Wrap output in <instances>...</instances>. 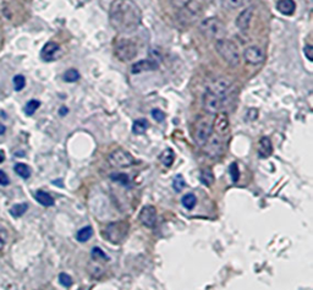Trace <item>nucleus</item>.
Segmentation results:
<instances>
[{"instance_id": "42", "label": "nucleus", "mask_w": 313, "mask_h": 290, "mask_svg": "<svg viewBox=\"0 0 313 290\" xmlns=\"http://www.w3.org/2000/svg\"><path fill=\"white\" fill-rule=\"evenodd\" d=\"M67 112H69V110H67V108H66V107H62V108H60V110H59V114H60V115H63V117H64V115L66 114Z\"/></svg>"}, {"instance_id": "37", "label": "nucleus", "mask_w": 313, "mask_h": 290, "mask_svg": "<svg viewBox=\"0 0 313 290\" xmlns=\"http://www.w3.org/2000/svg\"><path fill=\"white\" fill-rule=\"evenodd\" d=\"M59 282L63 287H65V288H70V287L72 286V278L66 273L59 274Z\"/></svg>"}, {"instance_id": "28", "label": "nucleus", "mask_w": 313, "mask_h": 290, "mask_svg": "<svg viewBox=\"0 0 313 290\" xmlns=\"http://www.w3.org/2000/svg\"><path fill=\"white\" fill-rule=\"evenodd\" d=\"M110 179L115 183H119L122 184L123 186H128L130 185V179H128L127 174H124V173H114L110 175Z\"/></svg>"}, {"instance_id": "16", "label": "nucleus", "mask_w": 313, "mask_h": 290, "mask_svg": "<svg viewBox=\"0 0 313 290\" xmlns=\"http://www.w3.org/2000/svg\"><path fill=\"white\" fill-rule=\"evenodd\" d=\"M158 69L157 62L154 60H149V59H144V60H139V62L135 63L131 68V72L132 73H142V72H147V71H153Z\"/></svg>"}, {"instance_id": "39", "label": "nucleus", "mask_w": 313, "mask_h": 290, "mask_svg": "<svg viewBox=\"0 0 313 290\" xmlns=\"http://www.w3.org/2000/svg\"><path fill=\"white\" fill-rule=\"evenodd\" d=\"M304 54H305V57H306L307 59L310 60V62H312L313 60V47L311 46V44H306V46L304 47Z\"/></svg>"}, {"instance_id": "11", "label": "nucleus", "mask_w": 313, "mask_h": 290, "mask_svg": "<svg viewBox=\"0 0 313 290\" xmlns=\"http://www.w3.org/2000/svg\"><path fill=\"white\" fill-rule=\"evenodd\" d=\"M245 62L250 65H258L264 62V52L258 46H250L245 49Z\"/></svg>"}, {"instance_id": "5", "label": "nucleus", "mask_w": 313, "mask_h": 290, "mask_svg": "<svg viewBox=\"0 0 313 290\" xmlns=\"http://www.w3.org/2000/svg\"><path fill=\"white\" fill-rule=\"evenodd\" d=\"M213 134V126L208 118H201L194 124L193 141L197 146L203 147Z\"/></svg>"}, {"instance_id": "13", "label": "nucleus", "mask_w": 313, "mask_h": 290, "mask_svg": "<svg viewBox=\"0 0 313 290\" xmlns=\"http://www.w3.org/2000/svg\"><path fill=\"white\" fill-rule=\"evenodd\" d=\"M207 148V153L209 154V157L215 158L219 157L223 152V142H222V137L220 136H210L209 140L207 141V144L204 145Z\"/></svg>"}, {"instance_id": "10", "label": "nucleus", "mask_w": 313, "mask_h": 290, "mask_svg": "<svg viewBox=\"0 0 313 290\" xmlns=\"http://www.w3.org/2000/svg\"><path fill=\"white\" fill-rule=\"evenodd\" d=\"M223 107V98L215 96V94L210 93V92L206 91L203 96V109L206 110L208 114L215 115L220 112Z\"/></svg>"}, {"instance_id": "24", "label": "nucleus", "mask_w": 313, "mask_h": 290, "mask_svg": "<svg viewBox=\"0 0 313 290\" xmlns=\"http://www.w3.org/2000/svg\"><path fill=\"white\" fill-rule=\"evenodd\" d=\"M14 169L15 173L22 179H28L31 176V173H32L31 168L27 164H25V163H17V164H15Z\"/></svg>"}, {"instance_id": "19", "label": "nucleus", "mask_w": 313, "mask_h": 290, "mask_svg": "<svg viewBox=\"0 0 313 290\" xmlns=\"http://www.w3.org/2000/svg\"><path fill=\"white\" fill-rule=\"evenodd\" d=\"M35 197H36V201L38 202L39 205L44 206V207H52V206H54L55 204L52 195H49L48 192H46V191H42V190H39V191L36 192Z\"/></svg>"}, {"instance_id": "21", "label": "nucleus", "mask_w": 313, "mask_h": 290, "mask_svg": "<svg viewBox=\"0 0 313 290\" xmlns=\"http://www.w3.org/2000/svg\"><path fill=\"white\" fill-rule=\"evenodd\" d=\"M159 159H160V162L163 163V165H164V167L170 168L175 160L174 151H173L172 148H167L165 151H163L162 154H160Z\"/></svg>"}, {"instance_id": "27", "label": "nucleus", "mask_w": 313, "mask_h": 290, "mask_svg": "<svg viewBox=\"0 0 313 290\" xmlns=\"http://www.w3.org/2000/svg\"><path fill=\"white\" fill-rule=\"evenodd\" d=\"M27 210H28L27 204H17V205L12 206V207L10 208V215H11L12 217L18 218V217H21L22 215H25L26 211Z\"/></svg>"}, {"instance_id": "4", "label": "nucleus", "mask_w": 313, "mask_h": 290, "mask_svg": "<svg viewBox=\"0 0 313 290\" xmlns=\"http://www.w3.org/2000/svg\"><path fill=\"white\" fill-rule=\"evenodd\" d=\"M128 233V223L120 220V222L109 223L103 230L104 238L112 244L118 245L126 238Z\"/></svg>"}, {"instance_id": "1", "label": "nucleus", "mask_w": 313, "mask_h": 290, "mask_svg": "<svg viewBox=\"0 0 313 290\" xmlns=\"http://www.w3.org/2000/svg\"><path fill=\"white\" fill-rule=\"evenodd\" d=\"M109 22L117 32H133L142 22L141 9L133 0H113L109 6Z\"/></svg>"}, {"instance_id": "32", "label": "nucleus", "mask_w": 313, "mask_h": 290, "mask_svg": "<svg viewBox=\"0 0 313 290\" xmlns=\"http://www.w3.org/2000/svg\"><path fill=\"white\" fill-rule=\"evenodd\" d=\"M245 0H222V5L228 10H234L240 7L244 4Z\"/></svg>"}, {"instance_id": "41", "label": "nucleus", "mask_w": 313, "mask_h": 290, "mask_svg": "<svg viewBox=\"0 0 313 290\" xmlns=\"http://www.w3.org/2000/svg\"><path fill=\"white\" fill-rule=\"evenodd\" d=\"M258 118V110L252 108V109H249L247 112V119L249 120H256Z\"/></svg>"}, {"instance_id": "20", "label": "nucleus", "mask_w": 313, "mask_h": 290, "mask_svg": "<svg viewBox=\"0 0 313 290\" xmlns=\"http://www.w3.org/2000/svg\"><path fill=\"white\" fill-rule=\"evenodd\" d=\"M92 236H93V228L89 225L83 226V228H81L80 230L76 233V240H77L78 242L88 241Z\"/></svg>"}, {"instance_id": "18", "label": "nucleus", "mask_w": 313, "mask_h": 290, "mask_svg": "<svg viewBox=\"0 0 313 290\" xmlns=\"http://www.w3.org/2000/svg\"><path fill=\"white\" fill-rule=\"evenodd\" d=\"M277 9L280 14L291 16L295 12L296 4L294 0H279L277 2Z\"/></svg>"}, {"instance_id": "17", "label": "nucleus", "mask_w": 313, "mask_h": 290, "mask_svg": "<svg viewBox=\"0 0 313 290\" xmlns=\"http://www.w3.org/2000/svg\"><path fill=\"white\" fill-rule=\"evenodd\" d=\"M273 153V145L269 137L263 136L258 142V154L261 158H269Z\"/></svg>"}, {"instance_id": "34", "label": "nucleus", "mask_w": 313, "mask_h": 290, "mask_svg": "<svg viewBox=\"0 0 313 290\" xmlns=\"http://www.w3.org/2000/svg\"><path fill=\"white\" fill-rule=\"evenodd\" d=\"M229 173H230L233 183H238L239 178H240V169H239V165L236 163H231L230 168H229Z\"/></svg>"}, {"instance_id": "9", "label": "nucleus", "mask_w": 313, "mask_h": 290, "mask_svg": "<svg viewBox=\"0 0 313 290\" xmlns=\"http://www.w3.org/2000/svg\"><path fill=\"white\" fill-rule=\"evenodd\" d=\"M231 82L225 77H218L215 80H213V82L207 87L206 91L210 92V93L215 94V96L220 97V98L224 99V97L229 93V91L231 89Z\"/></svg>"}, {"instance_id": "38", "label": "nucleus", "mask_w": 313, "mask_h": 290, "mask_svg": "<svg viewBox=\"0 0 313 290\" xmlns=\"http://www.w3.org/2000/svg\"><path fill=\"white\" fill-rule=\"evenodd\" d=\"M152 117L157 123H162L165 120V113L160 109H153L152 110Z\"/></svg>"}, {"instance_id": "35", "label": "nucleus", "mask_w": 313, "mask_h": 290, "mask_svg": "<svg viewBox=\"0 0 313 290\" xmlns=\"http://www.w3.org/2000/svg\"><path fill=\"white\" fill-rule=\"evenodd\" d=\"M12 82H14L15 91H21L26 86V78L22 75H16L12 78Z\"/></svg>"}, {"instance_id": "22", "label": "nucleus", "mask_w": 313, "mask_h": 290, "mask_svg": "<svg viewBox=\"0 0 313 290\" xmlns=\"http://www.w3.org/2000/svg\"><path fill=\"white\" fill-rule=\"evenodd\" d=\"M149 124L146 119H137L132 125V133L135 135H143L148 129Z\"/></svg>"}, {"instance_id": "31", "label": "nucleus", "mask_w": 313, "mask_h": 290, "mask_svg": "<svg viewBox=\"0 0 313 290\" xmlns=\"http://www.w3.org/2000/svg\"><path fill=\"white\" fill-rule=\"evenodd\" d=\"M186 186V183L185 180H184L183 175H176L174 178V181H173V189H174V191L176 192H181L184 189H185Z\"/></svg>"}, {"instance_id": "12", "label": "nucleus", "mask_w": 313, "mask_h": 290, "mask_svg": "<svg viewBox=\"0 0 313 290\" xmlns=\"http://www.w3.org/2000/svg\"><path fill=\"white\" fill-rule=\"evenodd\" d=\"M213 126V131L215 133V135L223 137L226 133L229 131V126H230V123H229V118L226 113H218L217 117H215L214 123L212 124Z\"/></svg>"}, {"instance_id": "33", "label": "nucleus", "mask_w": 313, "mask_h": 290, "mask_svg": "<svg viewBox=\"0 0 313 290\" xmlns=\"http://www.w3.org/2000/svg\"><path fill=\"white\" fill-rule=\"evenodd\" d=\"M91 256L94 261H98V262L101 260L108 261V256L105 255V252L101 249V247H97V246L93 247V249H92V251H91Z\"/></svg>"}, {"instance_id": "6", "label": "nucleus", "mask_w": 313, "mask_h": 290, "mask_svg": "<svg viewBox=\"0 0 313 290\" xmlns=\"http://www.w3.org/2000/svg\"><path fill=\"white\" fill-rule=\"evenodd\" d=\"M114 53L115 57L120 62L128 63L137 57L138 48L135 42L130 41V39H123V41H119L117 43V46L114 48Z\"/></svg>"}, {"instance_id": "30", "label": "nucleus", "mask_w": 313, "mask_h": 290, "mask_svg": "<svg viewBox=\"0 0 313 290\" xmlns=\"http://www.w3.org/2000/svg\"><path fill=\"white\" fill-rule=\"evenodd\" d=\"M7 239H9V231H7V229L4 225L0 224V252L6 246Z\"/></svg>"}, {"instance_id": "26", "label": "nucleus", "mask_w": 313, "mask_h": 290, "mask_svg": "<svg viewBox=\"0 0 313 290\" xmlns=\"http://www.w3.org/2000/svg\"><path fill=\"white\" fill-rule=\"evenodd\" d=\"M78 78H80V72H78L76 69H69V70L65 71L64 75H63V80H64L65 82H76V81H78Z\"/></svg>"}, {"instance_id": "36", "label": "nucleus", "mask_w": 313, "mask_h": 290, "mask_svg": "<svg viewBox=\"0 0 313 290\" xmlns=\"http://www.w3.org/2000/svg\"><path fill=\"white\" fill-rule=\"evenodd\" d=\"M173 6L178 10H184L188 6H190L192 0H170Z\"/></svg>"}, {"instance_id": "25", "label": "nucleus", "mask_w": 313, "mask_h": 290, "mask_svg": "<svg viewBox=\"0 0 313 290\" xmlns=\"http://www.w3.org/2000/svg\"><path fill=\"white\" fill-rule=\"evenodd\" d=\"M199 180L202 184L207 186H212L214 184V175H213V171L210 169H203L201 171V175H199Z\"/></svg>"}, {"instance_id": "7", "label": "nucleus", "mask_w": 313, "mask_h": 290, "mask_svg": "<svg viewBox=\"0 0 313 290\" xmlns=\"http://www.w3.org/2000/svg\"><path fill=\"white\" fill-rule=\"evenodd\" d=\"M108 163L113 168L122 169V168L131 167L135 163V158L131 155L130 152L125 151L123 148H118L108 155Z\"/></svg>"}, {"instance_id": "15", "label": "nucleus", "mask_w": 313, "mask_h": 290, "mask_svg": "<svg viewBox=\"0 0 313 290\" xmlns=\"http://www.w3.org/2000/svg\"><path fill=\"white\" fill-rule=\"evenodd\" d=\"M60 52V46L55 42H48L46 46L43 47L41 52V57L44 62H53V60L58 59V55Z\"/></svg>"}, {"instance_id": "43", "label": "nucleus", "mask_w": 313, "mask_h": 290, "mask_svg": "<svg viewBox=\"0 0 313 290\" xmlns=\"http://www.w3.org/2000/svg\"><path fill=\"white\" fill-rule=\"evenodd\" d=\"M5 131H6V128H5L4 125H2L1 123H0V136L1 135H4L5 134Z\"/></svg>"}, {"instance_id": "40", "label": "nucleus", "mask_w": 313, "mask_h": 290, "mask_svg": "<svg viewBox=\"0 0 313 290\" xmlns=\"http://www.w3.org/2000/svg\"><path fill=\"white\" fill-rule=\"evenodd\" d=\"M10 184L9 176L6 175V173L2 170H0V185L1 186H7Z\"/></svg>"}, {"instance_id": "2", "label": "nucleus", "mask_w": 313, "mask_h": 290, "mask_svg": "<svg viewBox=\"0 0 313 290\" xmlns=\"http://www.w3.org/2000/svg\"><path fill=\"white\" fill-rule=\"evenodd\" d=\"M215 51L218 52V54L222 57V59L224 60L229 67L236 68L240 65V53H239L236 44L234 42H231L230 39L223 38L215 42Z\"/></svg>"}, {"instance_id": "14", "label": "nucleus", "mask_w": 313, "mask_h": 290, "mask_svg": "<svg viewBox=\"0 0 313 290\" xmlns=\"http://www.w3.org/2000/svg\"><path fill=\"white\" fill-rule=\"evenodd\" d=\"M254 10L252 6H249L247 9L243 10L239 15L238 18H236V26L238 28H240L241 31H247L250 28V25H251V21L253 18Z\"/></svg>"}, {"instance_id": "29", "label": "nucleus", "mask_w": 313, "mask_h": 290, "mask_svg": "<svg viewBox=\"0 0 313 290\" xmlns=\"http://www.w3.org/2000/svg\"><path fill=\"white\" fill-rule=\"evenodd\" d=\"M39 107H41V102L36 101V99H32V101L27 102V104L25 105L26 115H28V117L33 115L37 112V109H38Z\"/></svg>"}, {"instance_id": "3", "label": "nucleus", "mask_w": 313, "mask_h": 290, "mask_svg": "<svg viewBox=\"0 0 313 290\" xmlns=\"http://www.w3.org/2000/svg\"><path fill=\"white\" fill-rule=\"evenodd\" d=\"M198 30L204 38L214 39V41H219V39L225 38L226 34L224 23L217 17L204 18V20L199 23Z\"/></svg>"}, {"instance_id": "23", "label": "nucleus", "mask_w": 313, "mask_h": 290, "mask_svg": "<svg viewBox=\"0 0 313 290\" xmlns=\"http://www.w3.org/2000/svg\"><path fill=\"white\" fill-rule=\"evenodd\" d=\"M181 204H183L184 208H186V210H188V211L193 210L194 206L197 205V197L194 196L192 192L184 195L183 199H181Z\"/></svg>"}, {"instance_id": "44", "label": "nucleus", "mask_w": 313, "mask_h": 290, "mask_svg": "<svg viewBox=\"0 0 313 290\" xmlns=\"http://www.w3.org/2000/svg\"><path fill=\"white\" fill-rule=\"evenodd\" d=\"M4 162V155H2L1 152H0V163Z\"/></svg>"}, {"instance_id": "8", "label": "nucleus", "mask_w": 313, "mask_h": 290, "mask_svg": "<svg viewBox=\"0 0 313 290\" xmlns=\"http://www.w3.org/2000/svg\"><path fill=\"white\" fill-rule=\"evenodd\" d=\"M138 219L142 223V225L146 226V228H154L157 225L158 219L156 207H153V206H144V207H142V210L139 211Z\"/></svg>"}]
</instances>
